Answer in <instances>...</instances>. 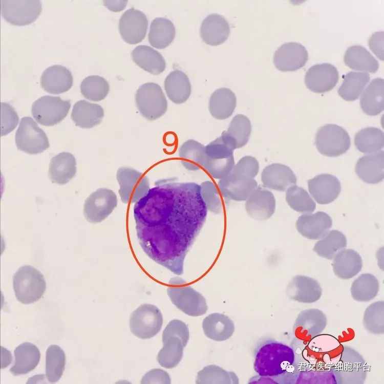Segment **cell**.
Masks as SVG:
<instances>
[{"label":"cell","mask_w":384,"mask_h":384,"mask_svg":"<svg viewBox=\"0 0 384 384\" xmlns=\"http://www.w3.org/2000/svg\"><path fill=\"white\" fill-rule=\"evenodd\" d=\"M286 201L292 209L297 212L309 213L315 209V203L307 191L296 185L287 189Z\"/></svg>","instance_id":"51"},{"label":"cell","mask_w":384,"mask_h":384,"mask_svg":"<svg viewBox=\"0 0 384 384\" xmlns=\"http://www.w3.org/2000/svg\"><path fill=\"white\" fill-rule=\"evenodd\" d=\"M163 347L159 352L157 360L161 366L166 369L176 367L183 357V343L177 336H172L163 340Z\"/></svg>","instance_id":"46"},{"label":"cell","mask_w":384,"mask_h":384,"mask_svg":"<svg viewBox=\"0 0 384 384\" xmlns=\"http://www.w3.org/2000/svg\"><path fill=\"white\" fill-rule=\"evenodd\" d=\"M73 81L70 71L61 65H55L47 68L40 77L41 88L54 94L68 91L72 87Z\"/></svg>","instance_id":"26"},{"label":"cell","mask_w":384,"mask_h":384,"mask_svg":"<svg viewBox=\"0 0 384 384\" xmlns=\"http://www.w3.org/2000/svg\"><path fill=\"white\" fill-rule=\"evenodd\" d=\"M15 362L10 371L13 375L26 374L34 370L39 363L40 353L38 348L29 342L18 346L14 351Z\"/></svg>","instance_id":"34"},{"label":"cell","mask_w":384,"mask_h":384,"mask_svg":"<svg viewBox=\"0 0 384 384\" xmlns=\"http://www.w3.org/2000/svg\"><path fill=\"white\" fill-rule=\"evenodd\" d=\"M263 186L278 191H286L296 185V177L288 166L281 163H272L265 167L261 174Z\"/></svg>","instance_id":"25"},{"label":"cell","mask_w":384,"mask_h":384,"mask_svg":"<svg viewBox=\"0 0 384 384\" xmlns=\"http://www.w3.org/2000/svg\"><path fill=\"white\" fill-rule=\"evenodd\" d=\"M384 153L380 151L362 156L357 162L355 172L364 182L377 184L384 177Z\"/></svg>","instance_id":"28"},{"label":"cell","mask_w":384,"mask_h":384,"mask_svg":"<svg viewBox=\"0 0 384 384\" xmlns=\"http://www.w3.org/2000/svg\"><path fill=\"white\" fill-rule=\"evenodd\" d=\"M141 383H170V377L165 371L155 369L146 373L142 377Z\"/></svg>","instance_id":"57"},{"label":"cell","mask_w":384,"mask_h":384,"mask_svg":"<svg viewBox=\"0 0 384 384\" xmlns=\"http://www.w3.org/2000/svg\"><path fill=\"white\" fill-rule=\"evenodd\" d=\"M103 117L104 110L101 106L85 100H80L74 104L71 115L75 125L83 129L98 125Z\"/></svg>","instance_id":"33"},{"label":"cell","mask_w":384,"mask_h":384,"mask_svg":"<svg viewBox=\"0 0 384 384\" xmlns=\"http://www.w3.org/2000/svg\"><path fill=\"white\" fill-rule=\"evenodd\" d=\"M179 156L186 169L193 171L199 170L204 164L205 146L195 140H188L180 147Z\"/></svg>","instance_id":"41"},{"label":"cell","mask_w":384,"mask_h":384,"mask_svg":"<svg viewBox=\"0 0 384 384\" xmlns=\"http://www.w3.org/2000/svg\"><path fill=\"white\" fill-rule=\"evenodd\" d=\"M308 190L320 204L331 203L339 196L341 185L339 180L329 174H322L308 181Z\"/></svg>","instance_id":"23"},{"label":"cell","mask_w":384,"mask_h":384,"mask_svg":"<svg viewBox=\"0 0 384 384\" xmlns=\"http://www.w3.org/2000/svg\"><path fill=\"white\" fill-rule=\"evenodd\" d=\"M1 13L5 19L17 26L29 25L38 17L42 6L39 0H1Z\"/></svg>","instance_id":"14"},{"label":"cell","mask_w":384,"mask_h":384,"mask_svg":"<svg viewBox=\"0 0 384 384\" xmlns=\"http://www.w3.org/2000/svg\"><path fill=\"white\" fill-rule=\"evenodd\" d=\"M252 126L250 120L244 115L237 114L230 121L221 137L234 150L245 145L249 141Z\"/></svg>","instance_id":"31"},{"label":"cell","mask_w":384,"mask_h":384,"mask_svg":"<svg viewBox=\"0 0 384 384\" xmlns=\"http://www.w3.org/2000/svg\"><path fill=\"white\" fill-rule=\"evenodd\" d=\"M1 135L5 136L17 126L19 118L13 108L6 102L1 103Z\"/></svg>","instance_id":"54"},{"label":"cell","mask_w":384,"mask_h":384,"mask_svg":"<svg viewBox=\"0 0 384 384\" xmlns=\"http://www.w3.org/2000/svg\"><path fill=\"white\" fill-rule=\"evenodd\" d=\"M332 266L335 275L343 280H348L357 274L362 266L360 255L353 249H343L336 254Z\"/></svg>","instance_id":"32"},{"label":"cell","mask_w":384,"mask_h":384,"mask_svg":"<svg viewBox=\"0 0 384 384\" xmlns=\"http://www.w3.org/2000/svg\"><path fill=\"white\" fill-rule=\"evenodd\" d=\"M137 238L145 254L174 273H183L185 258L206 220L200 185L160 180L133 208Z\"/></svg>","instance_id":"1"},{"label":"cell","mask_w":384,"mask_h":384,"mask_svg":"<svg viewBox=\"0 0 384 384\" xmlns=\"http://www.w3.org/2000/svg\"><path fill=\"white\" fill-rule=\"evenodd\" d=\"M172 336L180 338L185 347L189 338V329L186 324L179 319L170 321L163 330L162 341Z\"/></svg>","instance_id":"55"},{"label":"cell","mask_w":384,"mask_h":384,"mask_svg":"<svg viewBox=\"0 0 384 384\" xmlns=\"http://www.w3.org/2000/svg\"><path fill=\"white\" fill-rule=\"evenodd\" d=\"M70 107L69 100H62L58 96L46 95L33 103L31 112L38 123L45 126H52L66 117Z\"/></svg>","instance_id":"12"},{"label":"cell","mask_w":384,"mask_h":384,"mask_svg":"<svg viewBox=\"0 0 384 384\" xmlns=\"http://www.w3.org/2000/svg\"><path fill=\"white\" fill-rule=\"evenodd\" d=\"M201 195L207 210L216 214L223 210V203L219 190L211 181H206L200 185Z\"/></svg>","instance_id":"53"},{"label":"cell","mask_w":384,"mask_h":384,"mask_svg":"<svg viewBox=\"0 0 384 384\" xmlns=\"http://www.w3.org/2000/svg\"><path fill=\"white\" fill-rule=\"evenodd\" d=\"M163 316L155 305L144 304L140 305L130 316V327L132 333L137 337L151 338L160 331Z\"/></svg>","instance_id":"9"},{"label":"cell","mask_w":384,"mask_h":384,"mask_svg":"<svg viewBox=\"0 0 384 384\" xmlns=\"http://www.w3.org/2000/svg\"><path fill=\"white\" fill-rule=\"evenodd\" d=\"M122 39L129 44H136L144 38L148 27L146 16L141 11L131 8L125 11L119 21Z\"/></svg>","instance_id":"18"},{"label":"cell","mask_w":384,"mask_h":384,"mask_svg":"<svg viewBox=\"0 0 384 384\" xmlns=\"http://www.w3.org/2000/svg\"><path fill=\"white\" fill-rule=\"evenodd\" d=\"M296 384H336L331 370H307L300 371Z\"/></svg>","instance_id":"52"},{"label":"cell","mask_w":384,"mask_h":384,"mask_svg":"<svg viewBox=\"0 0 384 384\" xmlns=\"http://www.w3.org/2000/svg\"><path fill=\"white\" fill-rule=\"evenodd\" d=\"M343 78V82L338 89V93L345 100L354 101L361 95L370 77L366 72L352 71L345 75Z\"/></svg>","instance_id":"42"},{"label":"cell","mask_w":384,"mask_h":384,"mask_svg":"<svg viewBox=\"0 0 384 384\" xmlns=\"http://www.w3.org/2000/svg\"><path fill=\"white\" fill-rule=\"evenodd\" d=\"M15 140L19 150L30 154L42 153L50 146L46 134L30 117L21 119Z\"/></svg>","instance_id":"11"},{"label":"cell","mask_w":384,"mask_h":384,"mask_svg":"<svg viewBox=\"0 0 384 384\" xmlns=\"http://www.w3.org/2000/svg\"><path fill=\"white\" fill-rule=\"evenodd\" d=\"M308 58V52L304 46L298 42H289L275 52L273 63L280 71H294L304 67Z\"/></svg>","instance_id":"20"},{"label":"cell","mask_w":384,"mask_h":384,"mask_svg":"<svg viewBox=\"0 0 384 384\" xmlns=\"http://www.w3.org/2000/svg\"><path fill=\"white\" fill-rule=\"evenodd\" d=\"M136 106L141 115L148 120L163 116L167 109V101L160 86L154 82L141 85L135 94Z\"/></svg>","instance_id":"8"},{"label":"cell","mask_w":384,"mask_h":384,"mask_svg":"<svg viewBox=\"0 0 384 384\" xmlns=\"http://www.w3.org/2000/svg\"><path fill=\"white\" fill-rule=\"evenodd\" d=\"M77 170L74 156L68 152H61L50 161L48 175L52 182L63 185L69 182Z\"/></svg>","instance_id":"30"},{"label":"cell","mask_w":384,"mask_h":384,"mask_svg":"<svg viewBox=\"0 0 384 384\" xmlns=\"http://www.w3.org/2000/svg\"><path fill=\"white\" fill-rule=\"evenodd\" d=\"M230 32L227 20L222 15L214 13L206 16L200 27V35L207 45L218 46L224 42Z\"/></svg>","instance_id":"27"},{"label":"cell","mask_w":384,"mask_h":384,"mask_svg":"<svg viewBox=\"0 0 384 384\" xmlns=\"http://www.w3.org/2000/svg\"><path fill=\"white\" fill-rule=\"evenodd\" d=\"M13 287L17 300L29 304L39 300L43 295L46 283L42 273L30 265L18 269L13 277Z\"/></svg>","instance_id":"5"},{"label":"cell","mask_w":384,"mask_h":384,"mask_svg":"<svg viewBox=\"0 0 384 384\" xmlns=\"http://www.w3.org/2000/svg\"><path fill=\"white\" fill-rule=\"evenodd\" d=\"M346 246L345 236L338 230H332L316 243L313 250L319 256L331 260Z\"/></svg>","instance_id":"45"},{"label":"cell","mask_w":384,"mask_h":384,"mask_svg":"<svg viewBox=\"0 0 384 384\" xmlns=\"http://www.w3.org/2000/svg\"><path fill=\"white\" fill-rule=\"evenodd\" d=\"M205 159L203 167L212 178L221 179L232 170L234 150L220 137L205 146Z\"/></svg>","instance_id":"7"},{"label":"cell","mask_w":384,"mask_h":384,"mask_svg":"<svg viewBox=\"0 0 384 384\" xmlns=\"http://www.w3.org/2000/svg\"><path fill=\"white\" fill-rule=\"evenodd\" d=\"M218 187L222 195L228 199L246 201L252 192L257 187L258 183L254 178L231 172L220 179Z\"/></svg>","instance_id":"17"},{"label":"cell","mask_w":384,"mask_h":384,"mask_svg":"<svg viewBox=\"0 0 384 384\" xmlns=\"http://www.w3.org/2000/svg\"><path fill=\"white\" fill-rule=\"evenodd\" d=\"M133 61L144 70L158 75L165 69V61L162 55L153 48L146 45L136 47L132 52Z\"/></svg>","instance_id":"37"},{"label":"cell","mask_w":384,"mask_h":384,"mask_svg":"<svg viewBox=\"0 0 384 384\" xmlns=\"http://www.w3.org/2000/svg\"><path fill=\"white\" fill-rule=\"evenodd\" d=\"M196 383L198 384H238L239 378L233 372L221 367L208 365L198 372Z\"/></svg>","instance_id":"47"},{"label":"cell","mask_w":384,"mask_h":384,"mask_svg":"<svg viewBox=\"0 0 384 384\" xmlns=\"http://www.w3.org/2000/svg\"><path fill=\"white\" fill-rule=\"evenodd\" d=\"M116 178L120 186L119 194L124 203L136 202L150 189L148 178L133 168H119Z\"/></svg>","instance_id":"13"},{"label":"cell","mask_w":384,"mask_h":384,"mask_svg":"<svg viewBox=\"0 0 384 384\" xmlns=\"http://www.w3.org/2000/svg\"><path fill=\"white\" fill-rule=\"evenodd\" d=\"M332 225L331 218L323 211H317L314 214H303L298 217L296 222L298 232L310 240L323 238Z\"/></svg>","instance_id":"24"},{"label":"cell","mask_w":384,"mask_h":384,"mask_svg":"<svg viewBox=\"0 0 384 384\" xmlns=\"http://www.w3.org/2000/svg\"><path fill=\"white\" fill-rule=\"evenodd\" d=\"M117 205L115 193L106 188H100L92 193L86 200L83 214L91 223H99L107 218Z\"/></svg>","instance_id":"15"},{"label":"cell","mask_w":384,"mask_h":384,"mask_svg":"<svg viewBox=\"0 0 384 384\" xmlns=\"http://www.w3.org/2000/svg\"><path fill=\"white\" fill-rule=\"evenodd\" d=\"M253 368L259 376L271 378L275 383H295L299 372L292 348L278 342H269L259 348Z\"/></svg>","instance_id":"3"},{"label":"cell","mask_w":384,"mask_h":384,"mask_svg":"<svg viewBox=\"0 0 384 384\" xmlns=\"http://www.w3.org/2000/svg\"><path fill=\"white\" fill-rule=\"evenodd\" d=\"M276 202L273 194L259 186L252 192L245 204L248 216L257 221H265L274 213Z\"/></svg>","instance_id":"22"},{"label":"cell","mask_w":384,"mask_h":384,"mask_svg":"<svg viewBox=\"0 0 384 384\" xmlns=\"http://www.w3.org/2000/svg\"><path fill=\"white\" fill-rule=\"evenodd\" d=\"M354 144L357 149L362 153L377 152L383 147V133L380 129L375 127L362 129L356 134Z\"/></svg>","instance_id":"44"},{"label":"cell","mask_w":384,"mask_h":384,"mask_svg":"<svg viewBox=\"0 0 384 384\" xmlns=\"http://www.w3.org/2000/svg\"><path fill=\"white\" fill-rule=\"evenodd\" d=\"M259 162L255 158L245 156L238 161L231 171L254 178L259 172Z\"/></svg>","instance_id":"56"},{"label":"cell","mask_w":384,"mask_h":384,"mask_svg":"<svg viewBox=\"0 0 384 384\" xmlns=\"http://www.w3.org/2000/svg\"><path fill=\"white\" fill-rule=\"evenodd\" d=\"M202 329L207 337L213 340L222 342L232 335L235 326L233 322L228 316L212 313L203 319Z\"/></svg>","instance_id":"29"},{"label":"cell","mask_w":384,"mask_h":384,"mask_svg":"<svg viewBox=\"0 0 384 384\" xmlns=\"http://www.w3.org/2000/svg\"><path fill=\"white\" fill-rule=\"evenodd\" d=\"M384 81L381 78L372 80L363 92L360 100L363 112L369 116H376L383 110Z\"/></svg>","instance_id":"38"},{"label":"cell","mask_w":384,"mask_h":384,"mask_svg":"<svg viewBox=\"0 0 384 384\" xmlns=\"http://www.w3.org/2000/svg\"><path fill=\"white\" fill-rule=\"evenodd\" d=\"M344 60L350 68L359 71L375 73L379 68L377 60L364 47L354 45L345 52Z\"/></svg>","instance_id":"39"},{"label":"cell","mask_w":384,"mask_h":384,"mask_svg":"<svg viewBox=\"0 0 384 384\" xmlns=\"http://www.w3.org/2000/svg\"><path fill=\"white\" fill-rule=\"evenodd\" d=\"M331 370L336 384H362L367 378L368 366L359 352L344 345L340 358Z\"/></svg>","instance_id":"6"},{"label":"cell","mask_w":384,"mask_h":384,"mask_svg":"<svg viewBox=\"0 0 384 384\" xmlns=\"http://www.w3.org/2000/svg\"><path fill=\"white\" fill-rule=\"evenodd\" d=\"M362 325L366 330L374 335L384 332V303L382 301L375 302L365 309Z\"/></svg>","instance_id":"49"},{"label":"cell","mask_w":384,"mask_h":384,"mask_svg":"<svg viewBox=\"0 0 384 384\" xmlns=\"http://www.w3.org/2000/svg\"><path fill=\"white\" fill-rule=\"evenodd\" d=\"M379 289V284L377 278L372 274L363 273L353 282L350 291L355 301L368 302L376 296Z\"/></svg>","instance_id":"43"},{"label":"cell","mask_w":384,"mask_h":384,"mask_svg":"<svg viewBox=\"0 0 384 384\" xmlns=\"http://www.w3.org/2000/svg\"><path fill=\"white\" fill-rule=\"evenodd\" d=\"M167 289V294L176 307L191 316L205 314L208 306L205 297L180 278H173Z\"/></svg>","instance_id":"4"},{"label":"cell","mask_w":384,"mask_h":384,"mask_svg":"<svg viewBox=\"0 0 384 384\" xmlns=\"http://www.w3.org/2000/svg\"><path fill=\"white\" fill-rule=\"evenodd\" d=\"M338 72L333 65L323 63L309 68L305 75V83L308 89L316 93L331 90L338 80Z\"/></svg>","instance_id":"19"},{"label":"cell","mask_w":384,"mask_h":384,"mask_svg":"<svg viewBox=\"0 0 384 384\" xmlns=\"http://www.w3.org/2000/svg\"><path fill=\"white\" fill-rule=\"evenodd\" d=\"M237 104L234 93L229 89L221 88L211 95L208 109L211 115L219 120L229 118L233 113Z\"/></svg>","instance_id":"35"},{"label":"cell","mask_w":384,"mask_h":384,"mask_svg":"<svg viewBox=\"0 0 384 384\" xmlns=\"http://www.w3.org/2000/svg\"><path fill=\"white\" fill-rule=\"evenodd\" d=\"M327 317L320 309H307L297 315L292 327L294 337L309 340L321 334L327 325Z\"/></svg>","instance_id":"16"},{"label":"cell","mask_w":384,"mask_h":384,"mask_svg":"<svg viewBox=\"0 0 384 384\" xmlns=\"http://www.w3.org/2000/svg\"><path fill=\"white\" fill-rule=\"evenodd\" d=\"M290 347L295 366L300 372L307 370H332L340 358L344 345L335 336L320 334L309 340L295 337Z\"/></svg>","instance_id":"2"},{"label":"cell","mask_w":384,"mask_h":384,"mask_svg":"<svg viewBox=\"0 0 384 384\" xmlns=\"http://www.w3.org/2000/svg\"><path fill=\"white\" fill-rule=\"evenodd\" d=\"M175 34V27L171 20L164 17H156L151 23L148 39L153 47L162 49L173 42Z\"/></svg>","instance_id":"40"},{"label":"cell","mask_w":384,"mask_h":384,"mask_svg":"<svg viewBox=\"0 0 384 384\" xmlns=\"http://www.w3.org/2000/svg\"><path fill=\"white\" fill-rule=\"evenodd\" d=\"M369 46L377 57L383 60V32H378L374 33L369 38Z\"/></svg>","instance_id":"58"},{"label":"cell","mask_w":384,"mask_h":384,"mask_svg":"<svg viewBox=\"0 0 384 384\" xmlns=\"http://www.w3.org/2000/svg\"><path fill=\"white\" fill-rule=\"evenodd\" d=\"M164 89L168 98L174 103L185 102L191 94V84L186 74L179 70L170 72L164 80Z\"/></svg>","instance_id":"36"},{"label":"cell","mask_w":384,"mask_h":384,"mask_svg":"<svg viewBox=\"0 0 384 384\" xmlns=\"http://www.w3.org/2000/svg\"><path fill=\"white\" fill-rule=\"evenodd\" d=\"M315 143L321 154L328 157H337L349 149L351 139L348 132L342 127L328 124L318 130Z\"/></svg>","instance_id":"10"},{"label":"cell","mask_w":384,"mask_h":384,"mask_svg":"<svg viewBox=\"0 0 384 384\" xmlns=\"http://www.w3.org/2000/svg\"><path fill=\"white\" fill-rule=\"evenodd\" d=\"M80 89L84 98L91 101H98L106 97L110 87L108 82L103 77L98 75H90L83 79Z\"/></svg>","instance_id":"50"},{"label":"cell","mask_w":384,"mask_h":384,"mask_svg":"<svg viewBox=\"0 0 384 384\" xmlns=\"http://www.w3.org/2000/svg\"><path fill=\"white\" fill-rule=\"evenodd\" d=\"M66 356L63 350L56 345H50L46 354V376L51 383L57 381L65 370Z\"/></svg>","instance_id":"48"},{"label":"cell","mask_w":384,"mask_h":384,"mask_svg":"<svg viewBox=\"0 0 384 384\" xmlns=\"http://www.w3.org/2000/svg\"><path fill=\"white\" fill-rule=\"evenodd\" d=\"M322 288L315 279L297 275L289 282L286 293L289 298L301 303L311 304L317 302L322 294Z\"/></svg>","instance_id":"21"}]
</instances>
